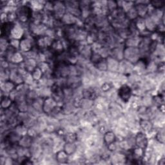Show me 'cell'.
Instances as JSON below:
<instances>
[{"label": "cell", "instance_id": "8", "mask_svg": "<svg viewBox=\"0 0 165 165\" xmlns=\"http://www.w3.org/2000/svg\"><path fill=\"white\" fill-rule=\"evenodd\" d=\"M152 3H153V5L154 7H157V8H160L163 6V4H164V2L163 1H153L152 2Z\"/></svg>", "mask_w": 165, "mask_h": 165}, {"label": "cell", "instance_id": "6", "mask_svg": "<svg viewBox=\"0 0 165 165\" xmlns=\"http://www.w3.org/2000/svg\"><path fill=\"white\" fill-rule=\"evenodd\" d=\"M67 154L65 152H58V154L57 155L56 159H57V161H61L62 163L65 161L66 159H67Z\"/></svg>", "mask_w": 165, "mask_h": 165}, {"label": "cell", "instance_id": "2", "mask_svg": "<svg viewBox=\"0 0 165 165\" xmlns=\"http://www.w3.org/2000/svg\"><path fill=\"white\" fill-rule=\"evenodd\" d=\"M118 94L121 100H123L124 101L127 102L130 100L131 97L132 90L129 86L124 85L119 89Z\"/></svg>", "mask_w": 165, "mask_h": 165}, {"label": "cell", "instance_id": "3", "mask_svg": "<svg viewBox=\"0 0 165 165\" xmlns=\"http://www.w3.org/2000/svg\"><path fill=\"white\" fill-rule=\"evenodd\" d=\"M135 142H136V144H138V146L139 148H142V149L146 148L148 143L147 138H146V136L142 133L138 134L137 137H136V139H135Z\"/></svg>", "mask_w": 165, "mask_h": 165}, {"label": "cell", "instance_id": "4", "mask_svg": "<svg viewBox=\"0 0 165 165\" xmlns=\"http://www.w3.org/2000/svg\"><path fill=\"white\" fill-rule=\"evenodd\" d=\"M83 96L88 100H92L96 97V91L94 89H85L83 91Z\"/></svg>", "mask_w": 165, "mask_h": 165}, {"label": "cell", "instance_id": "5", "mask_svg": "<svg viewBox=\"0 0 165 165\" xmlns=\"http://www.w3.org/2000/svg\"><path fill=\"white\" fill-rule=\"evenodd\" d=\"M115 135L114 134L111 132H107L105 135V141L106 143H107L110 145V144L114 143V141H115Z\"/></svg>", "mask_w": 165, "mask_h": 165}, {"label": "cell", "instance_id": "7", "mask_svg": "<svg viewBox=\"0 0 165 165\" xmlns=\"http://www.w3.org/2000/svg\"><path fill=\"white\" fill-rule=\"evenodd\" d=\"M65 139H68V143H72L76 139V135L74 134H67L65 135Z\"/></svg>", "mask_w": 165, "mask_h": 165}, {"label": "cell", "instance_id": "1", "mask_svg": "<svg viewBox=\"0 0 165 165\" xmlns=\"http://www.w3.org/2000/svg\"><path fill=\"white\" fill-rule=\"evenodd\" d=\"M18 10V11L16 12V15L19 18L20 22H25L30 18H31V10L30 8L27 6L20 7Z\"/></svg>", "mask_w": 165, "mask_h": 165}]
</instances>
